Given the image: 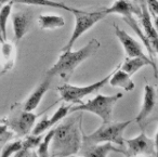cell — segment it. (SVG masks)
Segmentation results:
<instances>
[{
	"mask_svg": "<svg viewBox=\"0 0 158 157\" xmlns=\"http://www.w3.org/2000/svg\"><path fill=\"white\" fill-rule=\"evenodd\" d=\"M81 118V114L73 116L54 128L51 140V155L70 156L78 153L82 143Z\"/></svg>",
	"mask_w": 158,
	"mask_h": 157,
	"instance_id": "obj_1",
	"label": "cell"
},
{
	"mask_svg": "<svg viewBox=\"0 0 158 157\" xmlns=\"http://www.w3.org/2000/svg\"><path fill=\"white\" fill-rule=\"evenodd\" d=\"M100 48V41L98 39H91L88 44L81 49L77 51H65L63 52L54 65L48 70L46 75L51 76H59L63 80L68 81L72 77L73 73L84 61L93 55Z\"/></svg>",
	"mask_w": 158,
	"mask_h": 157,
	"instance_id": "obj_2",
	"label": "cell"
},
{
	"mask_svg": "<svg viewBox=\"0 0 158 157\" xmlns=\"http://www.w3.org/2000/svg\"><path fill=\"white\" fill-rule=\"evenodd\" d=\"M103 10L106 15L116 13L123 16V21L133 29V32L139 36V38L142 40L144 46L146 47V50L149 54V59L155 62L156 50L151 46L148 39H147L146 36L143 33V31L141 29L140 25H139V23H138V20H135V19L133 18V14H135V15H138L139 18H140V15H141L140 6L135 5L134 2H131L129 0H116L112 7L107 8V9H103Z\"/></svg>",
	"mask_w": 158,
	"mask_h": 157,
	"instance_id": "obj_3",
	"label": "cell"
},
{
	"mask_svg": "<svg viewBox=\"0 0 158 157\" xmlns=\"http://www.w3.org/2000/svg\"><path fill=\"white\" fill-rule=\"evenodd\" d=\"M130 124H131V120L115 122V124H112L110 121L107 124H103L91 134L82 135L81 146L84 148H88L95 144L110 142V143H115L123 147L125 145L123 132Z\"/></svg>",
	"mask_w": 158,
	"mask_h": 157,
	"instance_id": "obj_4",
	"label": "cell"
},
{
	"mask_svg": "<svg viewBox=\"0 0 158 157\" xmlns=\"http://www.w3.org/2000/svg\"><path fill=\"white\" fill-rule=\"evenodd\" d=\"M123 98V94L119 92L114 95H103V94H97L92 100H89L87 103H79L78 105L70 106L69 113H76V112H89L98 115L102 120L103 124H107L112 119L114 106L118 100Z\"/></svg>",
	"mask_w": 158,
	"mask_h": 157,
	"instance_id": "obj_5",
	"label": "cell"
},
{
	"mask_svg": "<svg viewBox=\"0 0 158 157\" xmlns=\"http://www.w3.org/2000/svg\"><path fill=\"white\" fill-rule=\"evenodd\" d=\"M112 74L113 72L106 77H104L103 79H101V80L88 86H81L80 87V86H73L69 85V83H65V85L61 86L60 88H57L60 95H61V100L66 103H72V104L81 103V100L85 96L97 93L101 88H103L108 83Z\"/></svg>",
	"mask_w": 158,
	"mask_h": 157,
	"instance_id": "obj_6",
	"label": "cell"
},
{
	"mask_svg": "<svg viewBox=\"0 0 158 157\" xmlns=\"http://www.w3.org/2000/svg\"><path fill=\"white\" fill-rule=\"evenodd\" d=\"M106 16L107 15L104 13V10H99V11H94V12H86L84 10L80 13L75 14L76 23H75L74 31H73V34L70 36L69 40L67 41V44L62 48V52L72 50L73 46L79 39V37H81L93 25H95L99 21L103 20Z\"/></svg>",
	"mask_w": 158,
	"mask_h": 157,
	"instance_id": "obj_7",
	"label": "cell"
},
{
	"mask_svg": "<svg viewBox=\"0 0 158 157\" xmlns=\"http://www.w3.org/2000/svg\"><path fill=\"white\" fill-rule=\"evenodd\" d=\"M156 139H149L146 134H145L144 130L138 135V137L133 138V139L126 140L127 143V151H126L125 155L128 156H135V155H149V156H156L157 152H156Z\"/></svg>",
	"mask_w": 158,
	"mask_h": 157,
	"instance_id": "obj_8",
	"label": "cell"
},
{
	"mask_svg": "<svg viewBox=\"0 0 158 157\" xmlns=\"http://www.w3.org/2000/svg\"><path fill=\"white\" fill-rule=\"evenodd\" d=\"M36 119H37L36 114L23 109V112L10 118L7 125L11 127L12 130L18 135H26L31 131Z\"/></svg>",
	"mask_w": 158,
	"mask_h": 157,
	"instance_id": "obj_9",
	"label": "cell"
},
{
	"mask_svg": "<svg viewBox=\"0 0 158 157\" xmlns=\"http://www.w3.org/2000/svg\"><path fill=\"white\" fill-rule=\"evenodd\" d=\"M115 27V35L119 39L120 44L123 45V49L127 57H143V59H149L144 52L141 47V45L134 39L133 37L126 33L123 29H120L116 24H114Z\"/></svg>",
	"mask_w": 158,
	"mask_h": 157,
	"instance_id": "obj_10",
	"label": "cell"
},
{
	"mask_svg": "<svg viewBox=\"0 0 158 157\" xmlns=\"http://www.w3.org/2000/svg\"><path fill=\"white\" fill-rule=\"evenodd\" d=\"M156 106V92L153 86L145 85L144 87V96H143V103L141 106L140 113L138 114L135 118V121L140 125L141 130H144L145 128V120L151 115V113L154 111Z\"/></svg>",
	"mask_w": 158,
	"mask_h": 157,
	"instance_id": "obj_11",
	"label": "cell"
},
{
	"mask_svg": "<svg viewBox=\"0 0 158 157\" xmlns=\"http://www.w3.org/2000/svg\"><path fill=\"white\" fill-rule=\"evenodd\" d=\"M70 105L72 104L61 105V106H60L59 108L54 112V114H53L51 118H48V116H44L40 121H38L37 124L33 127V129H31L33 134H35V135L42 134L44 131L48 130V129H50L51 127H53L55 124L62 121V120L66 117V115L69 113Z\"/></svg>",
	"mask_w": 158,
	"mask_h": 157,
	"instance_id": "obj_12",
	"label": "cell"
},
{
	"mask_svg": "<svg viewBox=\"0 0 158 157\" xmlns=\"http://www.w3.org/2000/svg\"><path fill=\"white\" fill-rule=\"evenodd\" d=\"M140 9H141L140 20L143 29H144L143 33H144V35L148 39L151 46L157 51V41H158L157 31H156L155 27L152 24L151 15H149V12L146 7V3H145V0H140Z\"/></svg>",
	"mask_w": 158,
	"mask_h": 157,
	"instance_id": "obj_13",
	"label": "cell"
},
{
	"mask_svg": "<svg viewBox=\"0 0 158 157\" xmlns=\"http://www.w3.org/2000/svg\"><path fill=\"white\" fill-rule=\"evenodd\" d=\"M51 81H52V77L46 75V78L42 80L41 83H39V86L34 90L33 93L27 98V100L25 101V103L23 104V109H24V111L33 112L37 108L38 105L41 102L44 95L47 93V91H48L49 88H50Z\"/></svg>",
	"mask_w": 158,
	"mask_h": 157,
	"instance_id": "obj_14",
	"label": "cell"
},
{
	"mask_svg": "<svg viewBox=\"0 0 158 157\" xmlns=\"http://www.w3.org/2000/svg\"><path fill=\"white\" fill-rule=\"evenodd\" d=\"M31 23V14L29 12H18L12 14L14 38L15 41H20L28 32Z\"/></svg>",
	"mask_w": 158,
	"mask_h": 157,
	"instance_id": "obj_15",
	"label": "cell"
},
{
	"mask_svg": "<svg viewBox=\"0 0 158 157\" xmlns=\"http://www.w3.org/2000/svg\"><path fill=\"white\" fill-rule=\"evenodd\" d=\"M151 65L155 70V77H157V64L156 62L152 61L151 59H143V57H126L125 62L121 65H119V68L129 74L130 76L136 73L143 66Z\"/></svg>",
	"mask_w": 158,
	"mask_h": 157,
	"instance_id": "obj_16",
	"label": "cell"
},
{
	"mask_svg": "<svg viewBox=\"0 0 158 157\" xmlns=\"http://www.w3.org/2000/svg\"><path fill=\"white\" fill-rule=\"evenodd\" d=\"M108 81H110L112 87H120L125 89L126 91H132L135 87L131 79V76L126 72H123V70H120L119 65L116 70H113V74Z\"/></svg>",
	"mask_w": 158,
	"mask_h": 157,
	"instance_id": "obj_17",
	"label": "cell"
},
{
	"mask_svg": "<svg viewBox=\"0 0 158 157\" xmlns=\"http://www.w3.org/2000/svg\"><path fill=\"white\" fill-rule=\"evenodd\" d=\"M13 2L22 3V5H27V6H39V7H50V8H54V9H62V10H65V11L70 12L73 14L80 13V12L84 11V10L68 7L65 3L56 2L54 0H13Z\"/></svg>",
	"mask_w": 158,
	"mask_h": 157,
	"instance_id": "obj_18",
	"label": "cell"
},
{
	"mask_svg": "<svg viewBox=\"0 0 158 157\" xmlns=\"http://www.w3.org/2000/svg\"><path fill=\"white\" fill-rule=\"evenodd\" d=\"M110 152H118L125 154L126 151L123 150V148H116L110 142H104V143L95 144V145H92L90 147L86 148V151L82 153V155L100 157V156H107Z\"/></svg>",
	"mask_w": 158,
	"mask_h": 157,
	"instance_id": "obj_19",
	"label": "cell"
},
{
	"mask_svg": "<svg viewBox=\"0 0 158 157\" xmlns=\"http://www.w3.org/2000/svg\"><path fill=\"white\" fill-rule=\"evenodd\" d=\"M38 24L41 29H55L61 28L65 25V20L62 15H39L38 18Z\"/></svg>",
	"mask_w": 158,
	"mask_h": 157,
	"instance_id": "obj_20",
	"label": "cell"
},
{
	"mask_svg": "<svg viewBox=\"0 0 158 157\" xmlns=\"http://www.w3.org/2000/svg\"><path fill=\"white\" fill-rule=\"evenodd\" d=\"M12 3L13 1H10L7 5L2 6L0 10V35H1V40H7V24L8 19L11 14Z\"/></svg>",
	"mask_w": 158,
	"mask_h": 157,
	"instance_id": "obj_21",
	"label": "cell"
},
{
	"mask_svg": "<svg viewBox=\"0 0 158 157\" xmlns=\"http://www.w3.org/2000/svg\"><path fill=\"white\" fill-rule=\"evenodd\" d=\"M42 140V135H35L31 134L29 137H27L24 141L22 142V148L16 153V156H24V155L28 154V151L31 150L34 147H37L39 145L40 141Z\"/></svg>",
	"mask_w": 158,
	"mask_h": 157,
	"instance_id": "obj_22",
	"label": "cell"
},
{
	"mask_svg": "<svg viewBox=\"0 0 158 157\" xmlns=\"http://www.w3.org/2000/svg\"><path fill=\"white\" fill-rule=\"evenodd\" d=\"M53 133H54V129H51L48 133L44 137V139L40 141L39 145L37 146V155L38 156H50V143L52 140Z\"/></svg>",
	"mask_w": 158,
	"mask_h": 157,
	"instance_id": "obj_23",
	"label": "cell"
},
{
	"mask_svg": "<svg viewBox=\"0 0 158 157\" xmlns=\"http://www.w3.org/2000/svg\"><path fill=\"white\" fill-rule=\"evenodd\" d=\"M1 52H2L3 59H5L6 63V68H10L11 66L9 65V63H13L14 59V47L12 44L7 42L6 40H2V47H1Z\"/></svg>",
	"mask_w": 158,
	"mask_h": 157,
	"instance_id": "obj_24",
	"label": "cell"
},
{
	"mask_svg": "<svg viewBox=\"0 0 158 157\" xmlns=\"http://www.w3.org/2000/svg\"><path fill=\"white\" fill-rule=\"evenodd\" d=\"M22 140H18V141L11 142V143L7 144L1 151V156L8 157L12 156V155H16V153L22 148Z\"/></svg>",
	"mask_w": 158,
	"mask_h": 157,
	"instance_id": "obj_25",
	"label": "cell"
},
{
	"mask_svg": "<svg viewBox=\"0 0 158 157\" xmlns=\"http://www.w3.org/2000/svg\"><path fill=\"white\" fill-rule=\"evenodd\" d=\"M146 7L148 9V12H151L154 18H157L158 14V1L157 0H145Z\"/></svg>",
	"mask_w": 158,
	"mask_h": 157,
	"instance_id": "obj_26",
	"label": "cell"
},
{
	"mask_svg": "<svg viewBox=\"0 0 158 157\" xmlns=\"http://www.w3.org/2000/svg\"><path fill=\"white\" fill-rule=\"evenodd\" d=\"M11 137H12V132H10V131L8 130V125L7 124L0 125V142L6 139L9 140Z\"/></svg>",
	"mask_w": 158,
	"mask_h": 157,
	"instance_id": "obj_27",
	"label": "cell"
},
{
	"mask_svg": "<svg viewBox=\"0 0 158 157\" xmlns=\"http://www.w3.org/2000/svg\"><path fill=\"white\" fill-rule=\"evenodd\" d=\"M10 1H13V0H0V3H8V2H10Z\"/></svg>",
	"mask_w": 158,
	"mask_h": 157,
	"instance_id": "obj_28",
	"label": "cell"
},
{
	"mask_svg": "<svg viewBox=\"0 0 158 157\" xmlns=\"http://www.w3.org/2000/svg\"><path fill=\"white\" fill-rule=\"evenodd\" d=\"M1 8H2V3H0V10H1Z\"/></svg>",
	"mask_w": 158,
	"mask_h": 157,
	"instance_id": "obj_29",
	"label": "cell"
}]
</instances>
